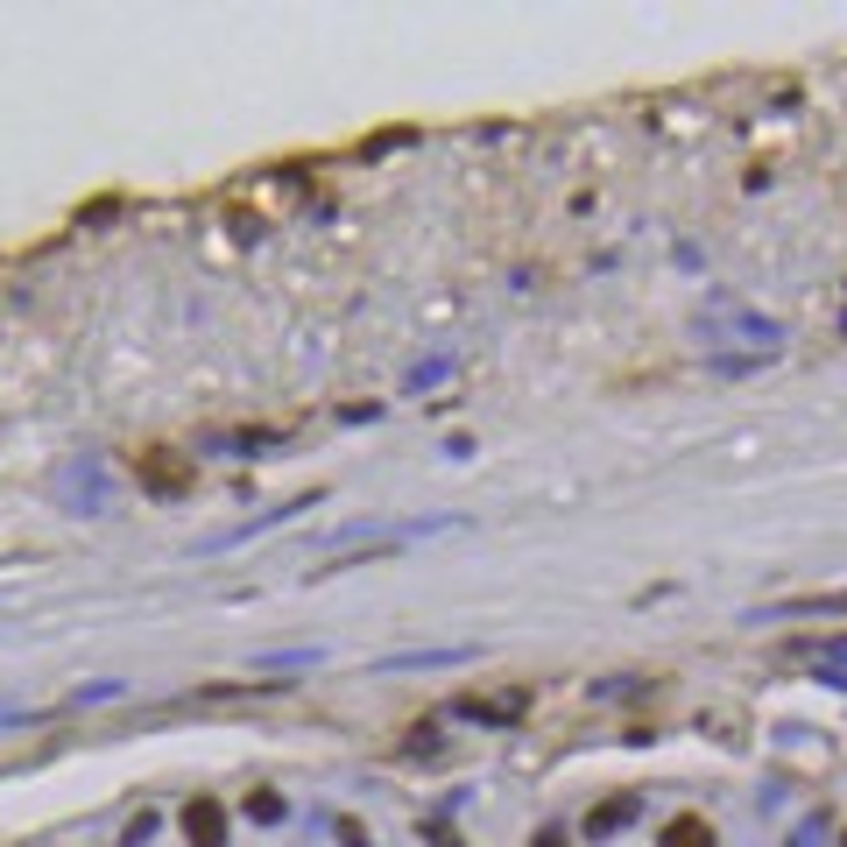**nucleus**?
Listing matches in <instances>:
<instances>
[{
    "mask_svg": "<svg viewBox=\"0 0 847 847\" xmlns=\"http://www.w3.org/2000/svg\"><path fill=\"white\" fill-rule=\"evenodd\" d=\"M142 481L170 495V487H184V467H177V459H142Z\"/></svg>",
    "mask_w": 847,
    "mask_h": 847,
    "instance_id": "3",
    "label": "nucleus"
},
{
    "mask_svg": "<svg viewBox=\"0 0 847 847\" xmlns=\"http://www.w3.org/2000/svg\"><path fill=\"white\" fill-rule=\"evenodd\" d=\"M664 847H713V826L686 812V820H671V826H664Z\"/></svg>",
    "mask_w": 847,
    "mask_h": 847,
    "instance_id": "2",
    "label": "nucleus"
},
{
    "mask_svg": "<svg viewBox=\"0 0 847 847\" xmlns=\"http://www.w3.org/2000/svg\"><path fill=\"white\" fill-rule=\"evenodd\" d=\"M184 834H191V847H219V806H213V798L184 806Z\"/></svg>",
    "mask_w": 847,
    "mask_h": 847,
    "instance_id": "1",
    "label": "nucleus"
}]
</instances>
